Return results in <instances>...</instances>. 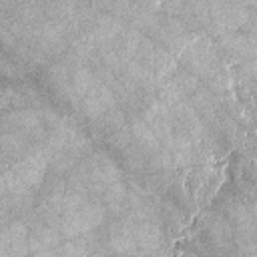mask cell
<instances>
[{
    "label": "cell",
    "instance_id": "obj_1",
    "mask_svg": "<svg viewBox=\"0 0 257 257\" xmlns=\"http://www.w3.org/2000/svg\"><path fill=\"white\" fill-rule=\"evenodd\" d=\"M40 145L48 155V167L54 175L68 173L92 151L90 139L80 131L74 118L64 114L46 128V137Z\"/></svg>",
    "mask_w": 257,
    "mask_h": 257
},
{
    "label": "cell",
    "instance_id": "obj_7",
    "mask_svg": "<svg viewBox=\"0 0 257 257\" xmlns=\"http://www.w3.org/2000/svg\"><path fill=\"white\" fill-rule=\"evenodd\" d=\"M199 32H203V30H189L175 16H157L155 24L151 26V30L145 36H149L155 44L163 46L177 58L191 44V40H195V36Z\"/></svg>",
    "mask_w": 257,
    "mask_h": 257
},
{
    "label": "cell",
    "instance_id": "obj_27",
    "mask_svg": "<svg viewBox=\"0 0 257 257\" xmlns=\"http://www.w3.org/2000/svg\"><path fill=\"white\" fill-rule=\"evenodd\" d=\"M8 193V181H6V171H0V197Z\"/></svg>",
    "mask_w": 257,
    "mask_h": 257
},
{
    "label": "cell",
    "instance_id": "obj_19",
    "mask_svg": "<svg viewBox=\"0 0 257 257\" xmlns=\"http://www.w3.org/2000/svg\"><path fill=\"white\" fill-rule=\"evenodd\" d=\"M88 122H90V133H92V137L104 141V139L110 137L114 131L122 128V126L128 122V118H126L124 108L112 106V108H108L104 114H100L98 118H92V120H88Z\"/></svg>",
    "mask_w": 257,
    "mask_h": 257
},
{
    "label": "cell",
    "instance_id": "obj_25",
    "mask_svg": "<svg viewBox=\"0 0 257 257\" xmlns=\"http://www.w3.org/2000/svg\"><path fill=\"white\" fill-rule=\"evenodd\" d=\"M12 92H14V86L0 84V112L8 110L12 106Z\"/></svg>",
    "mask_w": 257,
    "mask_h": 257
},
{
    "label": "cell",
    "instance_id": "obj_9",
    "mask_svg": "<svg viewBox=\"0 0 257 257\" xmlns=\"http://www.w3.org/2000/svg\"><path fill=\"white\" fill-rule=\"evenodd\" d=\"M171 114V126H173V137L191 143L193 147H199L205 137V124L191 106L189 100H181L169 106Z\"/></svg>",
    "mask_w": 257,
    "mask_h": 257
},
{
    "label": "cell",
    "instance_id": "obj_12",
    "mask_svg": "<svg viewBox=\"0 0 257 257\" xmlns=\"http://www.w3.org/2000/svg\"><path fill=\"white\" fill-rule=\"evenodd\" d=\"M32 217V225H28V253L32 255H56L58 245L64 241L60 227L44 223Z\"/></svg>",
    "mask_w": 257,
    "mask_h": 257
},
{
    "label": "cell",
    "instance_id": "obj_22",
    "mask_svg": "<svg viewBox=\"0 0 257 257\" xmlns=\"http://www.w3.org/2000/svg\"><path fill=\"white\" fill-rule=\"evenodd\" d=\"M0 76L10 78V80H22L26 76V68L14 58L0 56Z\"/></svg>",
    "mask_w": 257,
    "mask_h": 257
},
{
    "label": "cell",
    "instance_id": "obj_8",
    "mask_svg": "<svg viewBox=\"0 0 257 257\" xmlns=\"http://www.w3.org/2000/svg\"><path fill=\"white\" fill-rule=\"evenodd\" d=\"M209 14H211L209 32H213L215 36L225 32L245 30L247 26L253 28V18H255L253 8H245L229 0H209Z\"/></svg>",
    "mask_w": 257,
    "mask_h": 257
},
{
    "label": "cell",
    "instance_id": "obj_3",
    "mask_svg": "<svg viewBox=\"0 0 257 257\" xmlns=\"http://www.w3.org/2000/svg\"><path fill=\"white\" fill-rule=\"evenodd\" d=\"M122 179V171L104 151H90L82 161H78L66 177V189L88 195L100 197L112 183Z\"/></svg>",
    "mask_w": 257,
    "mask_h": 257
},
{
    "label": "cell",
    "instance_id": "obj_23",
    "mask_svg": "<svg viewBox=\"0 0 257 257\" xmlns=\"http://www.w3.org/2000/svg\"><path fill=\"white\" fill-rule=\"evenodd\" d=\"M104 143L112 149V151H124L131 143H133V135H131V126H128V122L122 126V128H118V131H114L110 137H106L104 139Z\"/></svg>",
    "mask_w": 257,
    "mask_h": 257
},
{
    "label": "cell",
    "instance_id": "obj_5",
    "mask_svg": "<svg viewBox=\"0 0 257 257\" xmlns=\"http://www.w3.org/2000/svg\"><path fill=\"white\" fill-rule=\"evenodd\" d=\"M48 155L40 143L32 145L18 161L6 169L8 193H36L48 173Z\"/></svg>",
    "mask_w": 257,
    "mask_h": 257
},
{
    "label": "cell",
    "instance_id": "obj_26",
    "mask_svg": "<svg viewBox=\"0 0 257 257\" xmlns=\"http://www.w3.org/2000/svg\"><path fill=\"white\" fill-rule=\"evenodd\" d=\"M88 4L100 12H112L114 8V0H88Z\"/></svg>",
    "mask_w": 257,
    "mask_h": 257
},
{
    "label": "cell",
    "instance_id": "obj_18",
    "mask_svg": "<svg viewBox=\"0 0 257 257\" xmlns=\"http://www.w3.org/2000/svg\"><path fill=\"white\" fill-rule=\"evenodd\" d=\"M189 30H209L211 28V14H209V0H187L181 14L177 16Z\"/></svg>",
    "mask_w": 257,
    "mask_h": 257
},
{
    "label": "cell",
    "instance_id": "obj_10",
    "mask_svg": "<svg viewBox=\"0 0 257 257\" xmlns=\"http://www.w3.org/2000/svg\"><path fill=\"white\" fill-rule=\"evenodd\" d=\"M0 120H2V131L20 133L26 139H30L34 145L42 143L46 137V124L38 108H14L10 112H2Z\"/></svg>",
    "mask_w": 257,
    "mask_h": 257
},
{
    "label": "cell",
    "instance_id": "obj_24",
    "mask_svg": "<svg viewBox=\"0 0 257 257\" xmlns=\"http://www.w3.org/2000/svg\"><path fill=\"white\" fill-rule=\"evenodd\" d=\"M185 2H187V0H163V8H161V10H165L167 16H175V18H177V16L181 14Z\"/></svg>",
    "mask_w": 257,
    "mask_h": 257
},
{
    "label": "cell",
    "instance_id": "obj_11",
    "mask_svg": "<svg viewBox=\"0 0 257 257\" xmlns=\"http://www.w3.org/2000/svg\"><path fill=\"white\" fill-rule=\"evenodd\" d=\"M201 86V80L199 76L187 72L185 68L183 70H175L171 76H167L159 88H157V98L161 102H165L167 106L175 104V102H181V100H187V96H191L197 88Z\"/></svg>",
    "mask_w": 257,
    "mask_h": 257
},
{
    "label": "cell",
    "instance_id": "obj_21",
    "mask_svg": "<svg viewBox=\"0 0 257 257\" xmlns=\"http://www.w3.org/2000/svg\"><path fill=\"white\" fill-rule=\"evenodd\" d=\"M34 143L30 139H26L20 133H12V131H2L0 133V153L2 157L12 165L14 161H18Z\"/></svg>",
    "mask_w": 257,
    "mask_h": 257
},
{
    "label": "cell",
    "instance_id": "obj_13",
    "mask_svg": "<svg viewBox=\"0 0 257 257\" xmlns=\"http://www.w3.org/2000/svg\"><path fill=\"white\" fill-rule=\"evenodd\" d=\"M0 255H28V225L10 219L0 225Z\"/></svg>",
    "mask_w": 257,
    "mask_h": 257
},
{
    "label": "cell",
    "instance_id": "obj_6",
    "mask_svg": "<svg viewBox=\"0 0 257 257\" xmlns=\"http://www.w3.org/2000/svg\"><path fill=\"white\" fill-rule=\"evenodd\" d=\"M177 62L191 74L199 78H207L221 64V50L209 32H199L195 40L177 56Z\"/></svg>",
    "mask_w": 257,
    "mask_h": 257
},
{
    "label": "cell",
    "instance_id": "obj_15",
    "mask_svg": "<svg viewBox=\"0 0 257 257\" xmlns=\"http://www.w3.org/2000/svg\"><path fill=\"white\" fill-rule=\"evenodd\" d=\"M106 243H108L106 251H112V253H137L133 217H131L128 213L116 217V219L110 223Z\"/></svg>",
    "mask_w": 257,
    "mask_h": 257
},
{
    "label": "cell",
    "instance_id": "obj_17",
    "mask_svg": "<svg viewBox=\"0 0 257 257\" xmlns=\"http://www.w3.org/2000/svg\"><path fill=\"white\" fill-rule=\"evenodd\" d=\"M126 26H128V24H126L122 18H118V16H114V14H110V12H104V14H98V16L94 18V22H92V26H90L88 30L92 32V36H94V40H96V46H100V44L114 42V40L118 38V34H120Z\"/></svg>",
    "mask_w": 257,
    "mask_h": 257
},
{
    "label": "cell",
    "instance_id": "obj_28",
    "mask_svg": "<svg viewBox=\"0 0 257 257\" xmlns=\"http://www.w3.org/2000/svg\"><path fill=\"white\" fill-rule=\"evenodd\" d=\"M6 221H10V215H8V211H6V207H4V203L0 199V225L6 223Z\"/></svg>",
    "mask_w": 257,
    "mask_h": 257
},
{
    "label": "cell",
    "instance_id": "obj_16",
    "mask_svg": "<svg viewBox=\"0 0 257 257\" xmlns=\"http://www.w3.org/2000/svg\"><path fill=\"white\" fill-rule=\"evenodd\" d=\"M70 74H72V64L66 58L52 62L50 66H46V72H44V84L62 102H68L70 96H72V80H70Z\"/></svg>",
    "mask_w": 257,
    "mask_h": 257
},
{
    "label": "cell",
    "instance_id": "obj_20",
    "mask_svg": "<svg viewBox=\"0 0 257 257\" xmlns=\"http://www.w3.org/2000/svg\"><path fill=\"white\" fill-rule=\"evenodd\" d=\"M128 126H131V135H133V141L147 153V155H155L159 149H161V143L159 139L155 137V133L151 131V126L147 124V120L141 116V112H133L131 114V120H128Z\"/></svg>",
    "mask_w": 257,
    "mask_h": 257
},
{
    "label": "cell",
    "instance_id": "obj_14",
    "mask_svg": "<svg viewBox=\"0 0 257 257\" xmlns=\"http://www.w3.org/2000/svg\"><path fill=\"white\" fill-rule=\"evenodd\" d=\"M217 48L223 50L227 56L235 60H253L255 54V32L253 30H237V32H225L217 36Z\"/></svg>",
    "mask_w": 257,
    "mask_h": 257
},
{
    "label": "cell",
    "instance_id": "obj_4",
    "mask_svg": "<svg viewBox=\"0 0 257 257\" xmlns=\"http://www.w3.org/2000/svg\"><path fill=\"white\" fill-rule=\"evenodd\" d=\"M106 209L96 197H88L66 189L64 209L60 215V233L64 239L92 233L104 223Z\"/></svg>",
    "mask_w": 257,
    "mask_h": 257
},
{
    "label": "cell",
    "instance_id": "obj_2",
    "mask_svg": "<svg viewBox=\"0 0 257 257\" xmlns=\"http://www.w3.org/2000/svg\"><path fill=\"white\" fill-rule=\"evenodd\" d=\"M70 80H72V96L68 102L72 104L74 112H78L80 116L92 120L104 114L108 108L116 106L112 88L98 78L92 66L88 64L72 66Z\"/></svg>",
    "mask_w": 257,
    "mask_h": 257
}]
</instances>
